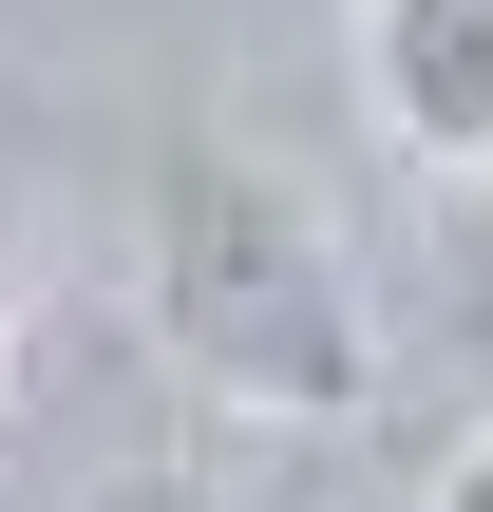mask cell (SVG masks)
<instances>
[{
    "mask_svg": "<svg viewBox=\"0 0 493 512\" xmlns=\"http://www.w3.org/2000/svg\"><path fill=\"white\" fill-rule=\"evenodd\" d=\"M152 342L209 418H266V437H342L380 399V323H361L323 190L228 152V133H190L152 171Z\"/></svg>",
    "mask_w": 493,
    "mask_h": 512,
    "instance_id": "1",
    "label": "cell"
},
{
    "mask_svg": "<svg viewBox=\"0 0 493 512\" xmlns=\"http://www.w3.org/2000/svg\"><path fill=\"white\" fill-rule=\"evenodd\" d=\"M76 512H361V494H342V475H304V437H266V418H190V437L114 456Z\"/></svg>",
    "mask_w": 493,
    "mask_h": 512,
    "instance_id": "3",
    "label": "cell"
},
{
    "mask_svg": "<svg viewBox=\"0 0 493 512\" xmlns=\"http://www.w3.org/2000/svg\"><path fill=\"white\" fill-rule=\"evenodd\" d=\"M437 512H493V437H475V456H456V475H437Z\"/></svg>",
    "mask_w": 493,
    "mask_h": 512,
    "instance_id": "4",
    "label": "cell"
},
{
    "mask_svg": "<svg viewBox=\"0 0 493 512\" xmlns=\"http://www.w3.org/2000/svg\"><path fill=\"white\" fill-rule=\"evenodd\" d=\"M361 95L437 190H493V0H361Z\"/></svg>",
    "mask_w": 493,
    "mask_h": 512,
    "instance_id": "2",
    "label": "cell"
}]
</instances>
